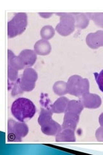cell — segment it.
<instances>
[{
  "label": "cell",
  "mask_w": 103,
  "mask_h": 155,
  "mask_svg": "<svg viewBox=\"0 0 103 155\" xmlns=\"http://www.w3.org/2000/svg\"><path fill=\"white\" fill-rule=\"evenodd\" d=\"M99 124H100V125L101 126V127H103V113H101V114L99 116Z\"/></svg>",
  "instance_id": "27"
},
{
  "label": "cell",
  "mask_w": 103,
  "mask_h": 155,
  "mask_svg": "<svg viewBox=\"0 0 103 155\" xmlns=\"http://www.w3.org/2000/svg\"><path fill=\"white\" fill-rule=\"evenodd\" d=\"M95 137L99 142H103V127H101L98 128L95 132Z\"/></svg>",
  "instance_id": "25"
},
{
  "label": "cell",
  "mask_w": 103,
  "mask_h": 155,
  "mask_svg": "<svg viewBox=\"0 0 103 155\" xmlns=\"http://www.w3.org/2000/svg\"><path fill=\"white\" fill-rule=\"evenodd\" d=\"M34 51L38 55L46 56L50 53L52 47L50 43L47 40H40L37 41L34 45Z\"/></svg>",
  "instance_id": "12"
},
{
  "label": "cell",
  "mask_w": 103,
  "mask_h": 155,
  "mask_svg": "<svg viewBox=\"0 0 103 155\" xmlns=\"http://www.w3.org/2000/svg\"><path fill=\"white\" fill-rule=\"evenodd\" d=\"M35 51L31 49H24L19 53L18 58L24 68L32 67L37 60V56Z\"/></svg>",
  "instance_id": "8"
},
{
  "label": "cell",
  "mask_w": 103,
  "mask_h": 155,
  "mask_svg": "<svg viewBox=\"0 0 103 155\" xmlns=\"http://www.w3.org/2000/svg\"><path fill=\"white\" fill-rule=\"evenodd\" d=\"M18 79V71L8 65V89L12 88L16 81Z\"/></svg>",
  "instance_id": "20"
},
{
  "label": "cell",
  "mask_w": 103,
  "mask_h": 155,
  "mask_svg": "<svg viewBox=\"0 0 103 155\" xmlns=\"http://www.w3.org/2000/svg\"><path fill=\"white\" fill-rule=\"evenodd\" d=\"M63 122L62 124L63 129H70L76 130L78 123L79 122V115L71 113H65Z\"/></svg>",
  "instance_id": "11"
},
{
  "label": "cell",
  "mask_w": 103,
  "mask_h": 155,
  "mask_svg": "<svg viewBox=\"0 0 103 155\" xmlns=\"http://www.w3.org/2000/svg\"><path fill=\"white\" fill-rule=\"evenodd\" d=\"M53 91L58 96H63L68 93L67 84L64 81H57L53 86Z\"/></svg>",
  "instance_id": "19"
},
{
  "label": "cell",
  "mask_w": 103,
  "mask_h": 155,
  "mask_svg": "<svg viewBox=\"0 0 103 155\" xmlns=\"http://www.w3.org/2000/svg\"><path fill=\"white\" fill-rule=\"evenodd\" d=\"M12 96H15L18 94H21L23 91L21 90L20 87V78H18L15 83H14L13 87H12Z\"/></svg>",
  "instance_id": "23"
},
{
  "label": "cell",
  "mask_w": 103,
  "mask_h": 155,
  "mask_svg": "<svg viewBox=\"0 0 103 155\" xmlns=\"http://www.w3.org/2000/svg\"><path fill=\"white\" fill-rule=\"evenodd\" d=\"M92 19L94 21L96 25L99 27H102L103 24V13H93Z\"/></svg>",
  "instance_id": "22"
},
{
  "label": "cell",
  "mask_w": 103,
  "mask_h": 155,
  "mask_svg": "<svg viewBox=\"0 0 103 155\" xmlns=\"http://www.w3.org/2000/svg\"><path fill=\"white\" fill-rule=\"evenodd\" d=\"M81 101L84 107L90 109L99 108L102 104L101 98L99 95L90 93L81 98Z\"/></svg>",
  "instance_id": "7"
},
{
  "label": "cell",
  "mask_w": 103,
  "mask_h": 155,
  "mask_svg": "<svg viewBox=\"0 0 103 155\" xmlns=\"http://www.w3.org/2000/svg\"><path fill=\"white\" fill-rule=\"evenodd\" d=\"M28 24L27 14L24 12L16 14L11 21L8 22L7 34L9 38L21 35L26 30Z\"/></svg>",
  "instance_id": "4"
},
{
  "label": "cell",
  "mask_w": 103,
  "mask_h": 155,
  "mask_svg": "<svg viewBox=\"0 0 103 155\" xmlns=\"http://www.w3.org/2000/svg\"><path fill=\"white\" fill-rule=\"evenodd\" d=\"M41 131L47 136H56L62 130V126L53 119L41 126Z\"/></svg>",
  "instance_id": "10"
},
{
  "label": "cell",
  "mask_w": 103,
  "mask_h": 155,
  "mask_svg": "<svg viewBox=\"0 0 103 155\" xmlns=\"http://www.w3.org/2000/svg\"><path fill=\"white\" fill-rule=\"evenodd\" d=\"M75 18L76 27L78 28L85 29L89 25L90 19L88 18L86 13H78Z\"/></svg>",
  "instance_id": "18"
},
{
  "label": "cell",
  "mask_w": 103,
  "mask_h": 155,
  "mask_svg": "<svg viewBox=\"0 0 103 155\" xmlns=\"http://www.w3.org/2000/svg\"><path fill=\"white\" fill-rule=\"evenodd\" d=\"M39 15L43 18H49L52 16L53 13L51 12H39Z\"/></svg>",
  "instance_id": "26"
},
{
  "label": "cell",
  "mask_w": 103,
  "mask_h": 155,
  "mask_svg": "<svg viewBox=\"0 0 103 155\" xmlns=\"http://www.w3.org/2000/svg\"><path fill=\"white\" fill-rule=\"evenodd\" d=\"M87 45L92 49H97L103 47V31L88 34L86 38Z\"/></svg>",
  "instance_id": "9"
},
{
  "label": "cell",
  "mask_w": 103,
  "mask_h": 155,
  "mask_svg": "<svg viewBox=\"0 0 103 155\" xmlns=\"http://www.w3.org/2000/svg\"><path fill=\"white\" fill-rule=\"evenodd\" d=\"M68 93L76 97L82 98L90 93V83L87 78L79 75L71 76L67 81Z\"/></svg>",
  "instance_id": "2"
},
{
  "label": "cell",
  "mask_w": 103,
  "mask_h": 155,
  "mask_svg": "<svg viewBox=\"0 0 103 155\" xmlns=\"http://www.w3.org/2000/svg\"><path fill=\"white\" fill-rule=\"evenodd\" d=\"M37 78V72L32 68L28 67L24 69L20 78V87L21 90L23 92L32 91L35 88Z\"/></svg>",
  "instance_id": "6"
},
{
  "label": "cell",
  "mask_w": 103,
  "mask_h": 155,
  "mask_svg": "<svg viewBox=\"0 0 103 155\" xmlns=\"http://www.w3.org/2000/svg\"><path fill=\"white\" fill-rule=\"evenodd\" d=\"M84 109V106L81 101L72 100H70L68 104L65 113H71L80 115Z\"/></svg>",
  "instance_id": "15"
},
{
  "label": "cell",
  "mask_w": 103,
  "mask_h": 155,
  "mask_svg": "<svg viewBox=\"0 0 103 155\" xmlns=\"http://www.w3.org/2000/svg\"><path fill=\"white\" fill-rule=\"evenodd\" d=\"M53 112L51 109V108H44L42 107L41 109L40 114L39 116L37 122L39 125L40 126L45 124L46 122H48L49 120L52 119V116H53Z\"/></svg>",
  "instance_id": "16"
},
{
  "label": "cell",
  "mask_w": 103,
  "mask_h": 155,
  "mask_svg": "<svg viewBox=\"0 0 103 155\" xmlns=\"http://www.w3.org/2000/svg\"><path fill=\"white\" fill-rule=\"evenodd\" d=\"M40 35L43 40H50L55 35V30L50 25L44 26L40 31Z\"/></svg>",
  "instance_id": "21"
},
{
  "label": "cell",
  "mask_w": 103,
  "mask_h": 155,
  "mask_svg": "<svg viewBox=\"0 0 103 155\" xmlns=\"http://www.w3.org/2000/svg\"><path fill=\"white\" fill-rule=\"evenodd\" d=\"M8 65L18 71L24 69V67L19 61L18 56H16L11 50H8Z\"/></svg>",
  "instance_id": "17"
},
{
  "label": "cell",
  "mask_w": 103,
  "mask_h": 155,
  "mask_svg": "<svg viewBox=\"0 0 103 155\" xmlns=\"http://www.w3.org/2000/svg\"><path fill=\"white\" fill-rule=\"evenodd\" d=\"M11 113L16 119L24 122L34 117L36 113V107L31 100L19 98L12 103Z\"/></svg>",
  "instance_id": "1"
},
{
  "label": "cell",
  "mask_w": 103,
  "mask_h": 155,
  "mask_svg": "<svg viewBox=\"0 0 103 155\" xmlns=\"http://www.w3.org/2000/svg\"><path fill=\"white\" fill-rule=\"evenodd\" d=\"M28 133V125L21 122H16L13 119L8 120L7 141L8 142H20L22 138Z\"/></svg>",
  "instance_id": "3"
},
{
  "label": "cell",
  "mask_w": 103,
  "mask_h": 155,
  "mask_svg": "<svg viewBox=\"0 0 103 155\" xmlns=\"http://www.w3.org/2000/svg\"><path fill=\"white\" fill-rule=\"evenodd\" d=\"M56 141L57 142H75L76 141L75 131L70 129H62L56 136Z\"/></svg>",
  "instance_id": "13"
},
{
  "label": "cell",
  "mask_w": 103,
  "mask_h": 155,
  "mask_svg": "<svg viewBox=\"0 0 103 155\" xmlns=\"http://www.w3.org/2000/svg\"><path fill=\"white\" fill-rule=\"evenodd\" d=\"M94 76L98 87H99V89L103 93V69L99 73L95 72Z\"/></svg>",
  "instance_id": "24"
},
{
  "label": "cell",
  "mask_w": 103,
  "mask_h": 155,
  "mask_svg": "<svg viewBox=\"0 0 103 155\" xmlns=\"http://www.w3.org/2000/svg\"><path fill=\"white\" fill-rule=\"evenodd\" d=\"M101 28H103V24H102V27Z\"/></svg>",
  "instance_id": "28"
},
{
  "label": "cell",
  "mask_w": 103,
  "mask_h": 155,
  "mask_svg": "<svg viewBox=\"0 0 103 155\" xmlns=\"http://www.w3.org/2000/svg\"><path fill=\"white\" fill-rule=\"evenodd\" d=\"M69 100L65 96H61L56 100L51 105V109L53 113L61 114L65 113Z\"/></svg>",
  "instance_id": "14"
},
{
  "label": "cell",
  "mask_w": 103,
  "mask_h": 155,
  "mask_svg": "<svg viewBox=\"0 0 103 155\" xmlns=\"http://www.w3.org/2000/svg\"><path fill=\"white\" fill-rule=\"evenodd\" d=\"M60 16V21L56 27V31L62 36L70 35L76 28V18L72 13H56Z\"/></svg>",
  "instance_id": "5"
}]
</instances>
